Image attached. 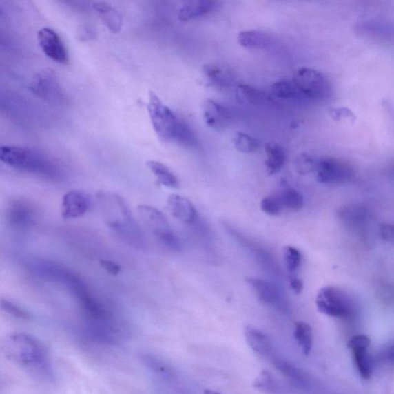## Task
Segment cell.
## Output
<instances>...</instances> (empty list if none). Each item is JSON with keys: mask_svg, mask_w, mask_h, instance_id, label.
I'll use <instances>...</instances> for the list:
<instances>
[{"mask_svg": "<svg viewBox=\"0 0 394 394\" xmlns=\"http://www.w3.org/2000/svg\"><path fill=\"white\" fill-rule=\"evenodd\" d=\"M102 218L112 231L127 245L136 249L146 248V240L127 203L116 194L97 196Z\"/></svg>", "mask_w": 394, "mask_h": 394, "instance_id": "obj_1", "label": "cell"}, {"mask_svg": "<svg viewBox=\"0 0 394 394\" xmlns=\"http://www.w3.org/2000/svg\"><path fill=\"white\" fill-rule=\"evenodd\" d=\"M147 109L155 132L162 140L187 148L198 147V140L192 129L167 107L154 92H149Z\"/></svg>", "mask_w": 394, "mask_h": 394, "instance_id": "obj_2", "label": "cell"}, {"mask_svg": "<svg viewBox=\"0 0 394 394\" xmlns=\"http://www.w3.org/2000/svg\"><path fill=\"white\" fill-rule=\"evenodd\" d=\"M0 161L19 172L34 174L52 180L63 175L60 165L48 154L34 148L1 146Z\"/></svg>", "mask_w": 394, "mask_h": 394, "instance_id": "obj_3", "label": "cell"}, {"mask_svg": "<svg viewBox=\"0 0 394 394\" xmlns=\"http://www.w3.org/2000/svg\"><path fill=\"white\" fill-rule=\"evenodd\" d=\"M2 350L12 362L48 375L50 373L47 353L39 340L30 334L10 335L2 343Z\"/></svg>", "mask_w": 394, "mask_h": 394, "instance_id": "obj_4", "label": "cell"}, {"mask_svg": "<svg viewBox=\"0 0 394 394\" xmlns=\"http://www.w3.org/2000/svg\"><path fill=\"white\" fill-rule=\"evenodd\" d=\"M140 218L149 231L163 246L174 251H180L182 245L179 236L170 226L167 216L160 209L149 205L137 207Z\"/></svg>", "mask_w": 394, "mask_h": 394, "instance_id": "obj_5", "label": "cell"}, {"mask_svg": "<svg viewBox=\"0 0 394 394\" xmlns=\"http://www.w3.org/2000/svg\"><path fill=\"white\" fill-rule=\"evenodd\" d=\"M316 305L320 313L336 318H349L355 311L353 302L342 289L325 287L319 291Z\"/></svg>", "mask_w": 394, "mask_h": 394, "instance_id": "obj_6", "label": "cell"}, {"mask_svg": "<svg viewBox=\"0 0 394 394\" xmlns=\"http://www.w3.org/2000/svg\"><path fill=\"white\" fill-rule=\"evenodd\" d=\"M292 81L304 98L313 101H323L330 96L329 81L317 70L300 68L296 72Z\"/></svg>", "mask_w": 394, "mask_h": 394, "instance_id": "obj_7", "label": "cell"}, {"mask_svg": "<svg viewBox=\"0 0 394 394\" xmlns=\"http://www.w3.org/2000/svg\"><path fill=\"white\" fill-rule=\"evenodd\" d=\"M246 280L260 303L272 307L284 314L291 313L290 304L278 286L271 282L252 277L247 278Z\"/></svg>", "mask_w": 394, "mask_h": 394, "instance_id": "obj_8", "label": "cell"}, {"mask_svg": "<svg viewBox=\"0 0 394 394\" xmlns=\"http://www.w3.org/2000/svg\"><path fill=\"white\" fill-rule=\"evenodd\" d=\"M317 180L322 185H340L351 180L353 170L349 164L333 157L318 160Z\"/></svg>", "mask_w": 394, "mask_h": 394, "instance_id": "obj_9", "label": "cell"}, {"mask_svg": "<svg viewBox=\"0 0 394 394\" xmlns=\"http://www.w3.org/2000/svg\"><path fill=\"white\" fill-rule=\"evenodd\" d=\"M30 90L39 98L49 102H61L64 98L63 87L56 74L52 70L39 72L32 79Z\"/></svg>", "mask_w": 394, "mask_h": 394, "instance_id": "obj_10", "label": "cell"}, {"mask_svg": "<svg viewBox=\"0 0 394 394\" xmlns=\"http://www.w3.org/2000/svg\"><path fill=\"white\" fill-rule=\"evenodd\" d=\"M37 39L39 47L50 60L61 64L68 62L67 48L56 31L48 28H43L38 32Z\"/></svg>", "mask_w": 394, "mask_h": 394, "instance_id": "obj_11", "label": "cell"}, {"mask_svg": "<svg viewBox=\"0 0 394 394\" xmlns=\"http://www.w3.org/2000/svg\"><path fill=\"white\" fill-rule=\"evenodd\" d=\"M36 218L34 207L25 200H12L6 210V219L9 225L14 228H28L34 225Z\"/></svg>", "mask_w": 394, "mask_h": 394, "instance_id": "obj_12", "label": "cell"}, {"mask_svg": "<svg viewBox=\"0 0 394 394\" xmlns=\"http://www.w3.org/2000/svg\"><path fill=\"white\" fill-rule=\"evenodd\" d=\"M338 218L347 229L362 234L369 225L370 212L363 205H349L339 209Z\"/></svg>", "mask_w": 394, "mask_h": 394, "instance_id": "obj_13", "label": "cell"}, {"mask_svg": "<svg viewBox=\"0 0 394 394\" xmlns=\"http://www.w3.org/2000/svg\"><path fill=\"white\" fill-rule=\"evenodd\" d=\"M91 206L90 196L80 190H71L63 197L61 214L63 219L81 218L89 211Z\"/></svg>", "mask_w": 394, "mask_h": 394, "instance_id": "obj_14", "label": "cell"}, {"mask_svg": "<svg viewBox=\"0 0 394 394\" xmlns=\"http://www.w3.org/2000/svg\"><path fill=\"white\" fill-rule=\"evenodd\" d=\"M203 120L210 128L220 130L226 129L232 121V114L223 105L212 100L202 104Z\"/></svg>", "mask_w": 394, "mask_h": 394, "instance_id": "obj_15", "label": "cell"}, {"mask_svg": "<svg viewBox=\"0 0 394 394\" xmlns=\"http://www.w3.org/2000/svg\"><path fill=\"white\" fill-rule=\"evenodd\" d=\"M167 207L174 218L187 225H194L198 221V212L194 203L185 196L178 194L169 196Z\"/></svg>", "mask_w": 394, "mask_h": 394, "instance_id": "obj_16", "label": "cell"}, {"mask_svg": "<svg viewBox=\"0 0 394 394\" xmlns=\"http://www.w3.org/2000/svg\"><path fill=\"white\" fill-rule=\"evenodd\" d=\"M203 74L208 86L218 90L231 88L235 83L233 72L220 65L207 64Z\"/></svg>", "mask_w": 394, "mask_h": 394, "instance_id": "obj_17", "label": "cell"}, {"mask_svg": "<svg viewBox=\"0 0 394 394\" xmlns=\"http://www.w3.org/2000/svg\"><path fill=\"white\" fill-rule=\"evenodd\" d=\"M220 3L214 0H192L183 4L178 17L182 21L205 17L219 8Z\"/></svg>", "mask_w": 394, "mask_h": 394, "instance_id": "obj_18", "label": "cell"}, {"mask_svg": "<svg viewBox=\"0 0 394 394\" xmlns=\"http://www.w3.org/2000/svg\"><path fill=\"white\" fill-rule=\"evenodd\" d=\"M245 335L249 346L259 355L265 357L272 356L273 346L270 338L267 334L253 327L246 326Z\"/></svg>", "mask_w": 394, "mask_h": 394, "instance_id": "obj_19", "label": "cell"}, {"mask_svg": "<svg viewBox=\"0 0 394 394\" xmlns=\"http://www.w3.org/2000/svg\"><path fill=\"white\" fill-rule=\"evenodd\" d=\"M93 8L112 32H119L121 30L123 18L119 11L106 3H94Z\"/></svg>", "mask_w": 394, "mask_h": 394, "instance_id": "obj_20", "label": "cell"}, {"mask_svg": "<svg viewBox=\"0 0 394 394\" xmlns=\"http://www.w3.org/2000/svg\"><path fill=\"white\" fill-rule=\"evenodd\" d=\"M267 159L265 162L269 174H277L283 168L287 161L285 149L279 143L271 142L266 145Z\"/></svg>", "mask_w": 394, "mask_h": 394, "instance_id": "obj_21", "label": "cell"}, {"mask_svg": "<svg viewBox=\"0 0 394 394\" xmlns=\"http://www.w3.org/2000/svg\"><path fill=\"white\" fill-rule=\"evenodd\" d=\"M238 42L242 48L253 50H264L271 44V39L265 32L248 30L240 32Z\"/></svg>", "mask_w": 394, "mask_h": 394, "instance_id": "obj_22", "label": "cell"}, {"mask_svg": "<svg viewBox=\"0 0 394 394\" xmlns=\"http://www.w3.org/2000/svg\"><path fill=\"white\" fill-rule=\"evenodd\" d=\"M147 167L151 172L155 176L157 181L160 185L168 188L179 189L180 181L177 176L170 170L169 167L164 165L163 163L149 160L147 163Z\"/></svg>", "mask_w": 394, "mask_h": 394, "instance_id": "obj_23", "label": "cell"}, {"mask_svg": "<svg viewBox=\"0 0 394 394\" xmlns=\"http://www.w3.org/2000/svg\"><path fill=\"white\" fill-rule=\"evenodd\" d=\"M236 96L241 103L254 105L265 104L271 101V97L265 92L246 84L236 87Z\"/></svg>", "mask_w": 394, "mask_h": 394, "instance_id": "obj_24", "label": "cell"}, {"mask_svg": "<svg viewBox=\"0 0 394 394\" xmlns=\"http://www.w3.org/2000/svg\"><path fill=\"white\" fill-rule=\"evenodd\" d=\"M293 336L305 356L310 355L313 346V332L310 325L303 321L295 324Z\"/></svg>", "mask_w": 394, "mask_h": 394, "instance_id": "obj_25", "label": "cell"}, {"mask_svg": "<svg viewBox=\"0 0 394 394\" xmlns=\"http://www.w3.org/2000/svg\"><path fill=\"white\" fill-rule=\"evenodd\" d=\"M273 363L276 369H278L280 372L284 374L288 379L292 380L294 384L300 386H305L307 384V377L303 371L298 369L287 361L278 357L273 359Z\"/></svg>", "mask_w": 394, "mask_h": 394, "instance_id": "obj_26", "label": "cell"}, {"mask_svg": "<svg viewBox=\"0 0 394 394\" xmlns=\"http://www.w3.org/2000/svg\"><path fill=\"white\" fill-rule=\"evenodd\" d=\"M253 386L260 391L270 394H282L283 389L272 374L267 371L260 373L255 379Z\"/></svg>", "mask_w": 394, "mask_h": 394, "instance_id": "obj_27", "label": "cell"}, {"mask_svg": "<svg viewBox=\"0 0 394 394\" xmlns=\"http://www.w3.org/2000/svg\"><path fill=\"white\" fill-rule=\"evenodd\" d=\"M352 352L360 377L364 380L370 379L373 373V360L369 349H356Z\"/></svg>", "mask_w": 394, "mask_h": 394, "instance_id": "obj_28", "label": "cell"}, {"mask_svg": "<svg viewBox=\"0 0 394 394\" xmlns=\"http://www.w3.org/2000/svg\"><path fill=\"white\" fill-rule=\"evenodd\" d=\"M271 92L275 97L284 98V100H292V98L298 100V98H303L293 82L289 80L275 82L271 86Z\"/></svg>", "mask_w": 394, "mask_h": 394, "instance_id": "obj_29", "label": "cell"}, {"mask_svg": "<svg viewBox=\"0 0 394 394\" xmlns=\"http://www.w3.org/2000/svg\"><path fill=\"white\" fill-rule=\"evenodd\" d=\"M282 205L291 211H299L304 205L303 195L298 190L293 188H287L279 195Z\"/></svg>", "mask_w": 394, "mask_h": 394, "instance_id": "obj_30", "label": "cell"}, {"mask_svg": "<svg viewBox=\"0 0 394 394\" xmlns=\"http://www.w3.org/2000/svg\"><path fill=\"white\" fill-rule=\"evenodd\" d=\"M233 142L235 148L244 154L254 153L260 147V142L257 139L242 132L235 134Z\"/></svg>", "mask_w": 394, "mask_h": 394, "instance_id": "obj_31", "label": "cell"}, {"mask_svg": "<svg viewBox=\"0 0 394 394\" xmlns=\"http://www.w3.org/2000/svg\"><path fill=\"white\" fill-rule=\"evenodd\" d=\"M284 258L287 273L291 277H296L302 262V254L298 248L287 246L284 249Z\"/></svg>", "mask_w": 394, "mask_h": 394, "instance_id": "obj_32", "label": "cell"}, {"mask_svg": "<svg viewBox=\"0 0 394 394\" xmlns=\"http://www.w3.org/2000/svg\"><path fill=\"white\" fill-rule=\"evenodd\" d=\"M318 160L316 157L308 154H301L295 160V168L300 175H307L315 172Z\"/></svg>", "mask_w": 394, "mask_h": 394, "instance_id": "obj_33", "label": "cell"}, {"mask_svg": "<svg viewBox=\"0 0 394 394\" xmlns=\"http://www.w3.org/2000/svg\"><path fill=\"white\" fill-rule=\"evenodd\" d=\"M0 309L17 319L28 320L31 318V315L28 311L8 299L0 300Z\"/></svg>", "mask_w": 394, "mask_h": 394, "instance_id": "obj_34", "label": "cell"}, {"mask_svg": "<svg viewBox=\"0 0 394 394\" xmlns=\"http://www.w3.org/2000/svg\"><path fill=\"white\" fill-rule=\"evenodd\" d=\"M260 208L262 212L270 216H277L284 209L279 196L265 197L260 203Z\"/></svg>", "mask_w": 394, "mask_h": 394, "instance_id": "obj_35", "label": "cell"}, {"mask_svg": "<svg viewBox=\"0 0 394 394\" xmlns=\"http://www.w3.org/2000/svg\"><path fill=\"white\" fill-rule=\"evenodd\" d=\"M328 114L334 121H341L342 120H349L354 122L357 120V116L351 110L346 107H333L328 110Z\"/></svg>", "mask_w": 394, "mask_h": 394, "instance_id": "obj_36", "label": "cell"}, {"mask_svg": "<svg viewBox=\"0 0 394 394\" xmlns=\"http://www.w3.org/2000/svg\"><path fill=\"white\" fill-rule=\"evenodd\" d=\"M377 362L383 364H389L393 363L394 360V347L393 344H389L382 348L376 357Z\"/></svg>", "mask_w": 394, "mask_h": 394, "instance_id": "obj_37", "label": "cell"}, {"mask_svg": "<svg viewBox=\"0 0 394 394\" xmlns=\"http://www.w3.org/2000/svg\"><path fill=\"white\" fill-rule=\"evenodd\" d=\"M348 347L351 351L356 349H369L371 340L366 335H357L353 337L348 342Z\"/></svg>", "mask_w": 394, "mask_h": 394, "instance_id": "obj_38", "label": "cell"}, {"mask_svg": "<svg viewBox=\"0 0 394 394\" xmlns=\"http://www.w3.org/2000/svg\"><path fill=\"white\" fill-rule=\"evenodd\" d=\"M146 362L149 365L151 369L155 371L159 375L164 377H169L172 376V373L167 369L166 366H164L162 363H160L156 359H153L152 357H147Z\"/></svg>", "mask_w": 394, "mask_h": 394, "instance_id": "obj_39", "label": "cell"}, {"mask_svg": "<svg viewBox=\"0 0 394 394\" xmlns=\"http://www.w3.org/2000/svg\"><path fill=\"white\" fill-rule=\"evenodd\" d=\"M380 238L383 240L393 244L394 242V227L389 223H382L378 228Z\"/></svg>", "mask_w": 394, "mask_h": 394, "instance_id": "obj_40", "label": "cell"}, {"mask_svg": "<svg viewBox=\"0 0 394 394\" xmlns=\"http://www.w3.org/2000/svg\"><path fill=\"white\" fill-rule=\"evenodd\" d=\"M100 265L111 275L116 276L121 272V267L117 262L110 260L102 259L100 260Z\"/></svg>", "mask_w": 394, "mask_h": 394, "instance_id": "obj_41", "label": "cell"}, {"mask_svg": "<svg viewBox=\"0 0 394 394\" xmlns=\"http://www.w3.org/2000/svg\"><path fill=\"white\" fill-rule=\"evenodd\" d=\"M14 105L12 98L3 93V92H0V110L4 112L10 111L14 107Z\"/></svg>", "mask_w": 394, "mask_h": 394, "instance_id": "obj_42", "label": "cell"}, {"mask_svg": "<svg viewBox=\"0 0 394 394\" xmlns=\"http://www.w3.org/2000/svg\"><path fill=\"white\" fill-rule=\"evenodd\" d=\"M12 48L11 38L6 32L0 30V50L8 51Z\"/></svg>", "mask_w": 394, "mask_h": 394, "instance_id": "obj_43", "label": "cell"}, {"mask_svg": "<svg viewBox=\"0 0 394 394\" xmlns=\"http://www.w3.org/2000/svg\"><path fill=\"white\" fill-rule=\"evenodd\" d=\"M290 286L292 291L295 294H300L301 293L302 291H303V282H302V280L298 278V276H296V277L290 278Z\"/></svg>", "mask_w": 394, "mask_h": 394, "instance_id": "obj_44", "label": "cell"}, {"mask_svg": "<svg viewBox=\"0 0 394 394\" xmlns=\"http://www.w3.org/2000/svg\"><path fill=\"white\" fill-rule=\"evenodd\" d=\"M80 38L83 41H89L92 38H94L96 36L95 31L89 28V26H83V28L80 31Z\"/></svg>", "mask_w": 394, "mask_h": 394, "instance_id": "obj_45", "label": "cell"}, {"mask_svg": "<svg viewBox=\"0 0 394 394\" xmlns=\"http://www.w3.org/2000/svg\"><path fill=\"white\" fill-rule=\"evenodd\" d=\"M205 394H221V393L211 390H207L205 391Z\"/></svg>", "mask_w": 394, "mask_h": 394, "instance_id": "obj_46", "label": "cell"}, {"mask_svg": "<svg viewBox=\"0 0 394 394\" xmlns=\"http://www.w3.org/2000/svg\"><path fill=\"white\" fill-rule=\"evenodd\" d=\"M2 15H3V11H2L1 8H0V16H2Z\"/></svg>", "mask_w": 394, "mask_h": 394, "instance_id": "obj_47", "label": "cell"}]
</instances>
